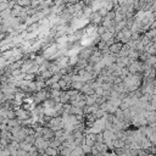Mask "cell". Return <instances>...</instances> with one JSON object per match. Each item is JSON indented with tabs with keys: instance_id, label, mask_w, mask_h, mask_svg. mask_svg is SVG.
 I'll return each mask as SVG.
<instances>
[{
	"instance_id": "cell-28",
	"label": "cell",
	"mask_w": 156,
	"mask_h": 156,
	"mask_svg": "<svg viewBox=\"0 0 156 156\" xmlns=\"http://www.w3.org/2000/svg\"><path fill=\"white\" fill-rule=\"evenodd\" d=\"M151 28H154V29H156V21L152 23V26H151Z\"/></svg>"
},
{
	"instance_id": "cell-9",
	"label": "cell",
	"mask_w": 156,
	"mask_h": 156,
	"mask_svg": "<svg viewBox=\"0 0 156 156\" xmlns=\"http://www.w3.org/2000/svg\"><path fill=\"white\" fill-rule=\"evenodd\" d=\"M97 99H98V95H97V94L87 95V98H86L87 106H93V105H95V104H97Z\"/></svg>"
},
{
	"instance_id": "cell-18",
	"label": "cell",
	"mask_w": 156,
	"mask_h": 156,
	"mask_svg": "<svg viewBox=\"0 0 156 156\" xmlns=\"http://www.w3.org/2000/svg\"><path fill=\"white\" fill-rule=\"evenodd\" d=\"M82 149H83V151H84V154H86V155L92 154V150H93V148H92V146H89V145H87L86 143L82 145Z\"/></svg>"
},
{
	"instance_id": "cell-16",
	"label": "cell",
	"mask_w": 156,
	"mask_h": 156,
	"mask_svg": "<svg viewBox=\"0 0 156 156\" xmlns=\"http://www.w3.org/2000/svg\"><path fill=\"white\" fill-rule=\"evenodd\" d=\"M32 146H33V145H31V144H28V143H26V141H21V149L26 150L27 152H29V151H31Z\"/></svg>"
},
{
	"instance_id": "cell-4",
	"label": "cell",
	"mask_w": 156,
	"mask_h": 156,
	"mask_svg": "<svg viewBox=\"0 0 156 156\" xmlns=\"http://www.w3.org/2000/svg\"><path fill=\"white\" fill-rule=\"evenodd\" d=\"M123 46H124V44H123V43H121V42H116V43H115V44H112L109 49H110V53H111V54L118 55V54H120V51L123 49Z\"/></svg>"
},
{
	"instance_id": "cell-2",
	"label": "cell",
	"mask_w": 156,
	"mask_h": 156,
	"mask_svg": "<svg viewBox=\"0 0 156 156\" xmlns=\"http://www.w3.org/2000/svg\"><path fill=\"white\" fill-rule=\"evenodd\" d=\"M89 20H90V22H92L94 26H101V23H103V21H104V17H103L98 11H93V14L90 15Z\"/></svg>"
},
{
	"instance_id": "cell-8",
	"label": "cell",
	"mask_w": 156,
	"mask_h": 156,
	"mask_svg": "<svg viewBox=\"0 0 156 156\" xmlns=\"http://www.w3.org/2000/svg\"><path fill=\"white\" fill-rule=\"evenodd\" d=\"M62 94V90H55V89H50V98L54 99L56 103H60V97Z\"/></svg>"
},
{
	"instance_id": "cell-5",
	"label": "cell",
	"mask_w": 156,
	"mask_h": 156,
	"mask_svg": "<svg viewBox=\"0 0 156 156\" xmlns=\"http://www.w3.org/2000/svg\"><path fill=\"white\" fill-rule=\"evenodd\" d=\"M97 135L98 134H94V133H87L86 134V144L93 148L97 144Z\"/></svg>"
},
{
	"instance_id": "cell-29",
	"label": "cell",
	"mask_w": 156,
	"mask_h": 156,
	"mask_svg": "<svg viewBox=\"0 0 156 156\" xmlns=\"http://www.w3.org/2000/svg\"><path fill=\"white\" fill-rule=\"evenodd\" d=\"M62 2H63L65 4H67V3H68V0H62Z\"/></svg>"
},
{
	"instance_id": "cell-26",
	"label": "cell",
	"mask_w": 156,
	"mask_h": 156,
	"mask_svg": "<svg viewBox=\"0 0 156 156\" xmlns=\"http://www.w3.org/2000/svg\"><path fill=\"white\" fill-rule=\"evenodd\" d=\"M28 152L26 151V150H23V149H19L17 150V156H26Z\"/></svg>"
},
{
	"instance_id": "cell-21",
	"label": "cell",
	"mask_w": 156,
	"mask_h": 156,
	"mask_svg": "<svg viewBox=\"0 0 156 156\" xmlns=\"http://www.w3.org/2000/svg\"><path fill=\"white\" fill-rule=\"evenodd\" d=\"M98 12H99V14H100V15H101L104 19H105V17L107 16V14H109V11H107L105 8H100V9L98 10Z\"/></svg>"
},
{
	"instance_id": "cell-27",
	"label": "cell",
	"mask_w": 156,
	"mask_h": 156,
	"mask_svg": "<svg viewBox=\"0 0 156 156\" xmlns=\"http://www.w3.org/2000/svg\"><path fill=\"white\" fill-rule=\"evenodd\" d=\"M78 3H80V0H68V3L66 5H76Z\"/></svg>"
},
{
	"instance_id": "cell-25",
	"label": "cell",
	"mask_w": 156,
	"mask_h": 156,
	"mask_svg": "<svg viewBox=\"0 0 156 156\" xmlns=\"http://www.w3.org/2000/svg\"><path fill=\"white\" fill-rule=\"evenodd\" d=\"M104 92H105V90H104L101 87H100V88H98V89H95V94H97L98 97H101V95H104Z\"/></svg>"
},
{
	"instance_id": "cell-6",
	"label": "cell",
	"mask_w": 156,
	"mask_h": 156,
	"mask_svg": "<svg viewBox=\"0 0 156 156\" xmlns=\"http://www.w3.org/2000/svg\"><path fill=\"white\" fill-rule=\"evenodd\" d=\"M81 93L84 94V95H93V94H95V90L92 88L90 83H84L83 88L81 89Z\"/></svg>"
},
{
	"instance_id": "cell-20",
	"label": "cell",
	"mask_w": 156,
	"mask_h": 156,
	"mask_svg": "<svg viewBox=\"0 0 156 156\" xmlns=\"http://www.w3.org/2000/svg\"><path fill=\"white\" fill-rule=\"evenodd\" d=\"M109 29L106 28V27H104V26H99L98 27V36H103L105 32H107Z\"/></svg>"
},
{
	"instance_id": "cell-15",
	"label": "cell",
	"mask_w": 156,
	"mask_h": 156,
	"mask_svg": "<svg viewBox=\"0 0 156 156\" xmlns=\"http://www.w3.org/2000/svg\"><path fill=\"white\" fill-rule=\"evenodd\" d=\"M40 76H43V77L45 78V80L48 81V80H49V78H51V77L54 76V73H53V72H51L50 70H46V71H43V72L40 73Z\"/></svg>"
},
{
	"instance_id": "cell-23",
	"label": "cell",
	"mask_w": 156,
	"mask_h": 156,
	"mask_svg": "<svg viewBox=\"0 0 156 156\" xmlns=\"http://www.w3.org/2000/svg\"><path fill=\"white\" fill-rule=\"evenodd\" d=\"M39 6H40V2H39V0H32V2H31V8L38 9Z\"/></svg>"
},
{
	"instance_id": "cell-17",
	"label": "cell",
	"mask_w": 156,
	"mask_h": 156,
	"mask_svg": "<svg viewBox=\"0 0 156 156\" xmlns=\"http://www.w3.org/2000/svg\"><path fill=\"white\" fill-rule=\"evenodd\" d=\"M146 63H149L150 66L156 65V55H150V56H149V59L146 60Z\"/></svg>"
},
{
	"instance_id": "cell-19",
	"label": "cell",
	"mask_w": 156,
	"mask_h": 156,
	"mask_svg": "<svg viewBox=\"0 0 156 156\" xmlns=\"http://www.w3.org/2000/svg\"><path fill=\"white\" fill-rule=\"evenodd\" d=\"M148 138H149V140L152 143V145H156V131H154Z\"/></svg>"
},
{
	"instance_id": "cell-22",
	"label": "cell",
	"mask_w": 156,
	"mask_h": 156,
	"mask_svg": "<svg viewBox=\"0 0 156 156\" xmlns=\"http://www.w3.org/2000/svg\"><path fill=\"white\" fill-rule=\"evenodd\" d=\"M22 74V71H21V68H19V70H14L12 71V73H11V76L14 77V78H17V77H20Z\"/></svg>"
},
{
	"instance_id": "cell-14",
	"label": "cell",
	"mask_w": 156,
	"mask_h": 156,
	"mask_svg": "<svg viewBox=\"0 0 156 156\" xmlns=\"http://www.w3.org/2000/svg\"><path fill=\"white\" fill-rule=\"evenodd\" d=\"M83 86H84L83 82H72L71 89H76V90H80V92H81V89L83 88Z\"/></svg>"
},
{
	"instance_id": "cell-10",
	"label": "cell",
	"mask_w": 156,
	"mask_h": 156,
	"mask_svg": "<svg viewBox=\"0 0 156 156\" xmlns=\"http://www.w3.org/2000/svg\"><path fill=\"white\" fill-rule=\"evenodd\" d=\"M59 155H60L59 149H55V148L49 146V148L45 150V156H59Z\"/></svg>"
},
{
	"instance_id": "cell-24",
	"label": "cell",
	"mask_w": 156,
	"mask_h": 156,
	"mask_svg": "<svg viewBox=\"0 0 156 156\" xmlns=\"http://www.w3.org/2000/svg\"><path fill=\"white\" fill-rule=\"evenodd\" d=\"M8 9H10V8H9V3H0V12L5 11V10H8Z\"/></svg>"
},
{
	"instance_id": "cell-11",
	"label": "cell",
	"mask_w": 156,
	"mask_h": 156,
	"mask_svg": "<svg viewBox=\"0 0 156 156\" xmlns=\"http://www.w3.org/2000/svg\"><path fill=\"white\" fill-rule=\"evenodd\" d=\"M70 100H71V98H70L68 93L65 92V90H62V94L60 97V103L63 104V105H66V104H70Z\"/></svg>"
},
{
	"instance_id": "cell-13",
	"label": "cell",
	"mask_w": 156,
	"mask_h": 156,
	"mask_svg": "<svg viewBox=\"0 0 156 156\" xmlns=\"http://www.w3.org/2000/svg\"><path fill=\"white\" fill-rule=\"evenodd\" d=\"M71 156H86V154H84L82 146H77L74 150H72Z\"/></svg>"
},
{
	"instance_id": "cell-30",
	"label": "cell",
	"mask_w": 156,
	"mask_h": 156,
	"mask_svg": "<svg viewBox=\"0 0 156 156\" xmlns=\"http://www.w3.org/2000/svg\"><path fill=\"white\" fill-rule=\"evenodd\" d=\"M155 146H156V145H155Z\"/></svg>"
},
{
	"instance_id": "cell-7",
	"label": "cell",
	"mask_w": 156,
	"mask_h": 156,
	"mask_svg": "<svg viewBox=\"0 0 156 156\" xmlns=\"http://www.w3.org/2000/svg\"><path fill=\"white\" fill-rule=\"evenodd\" d=\"M62 77H63V76H62L61 73L54 74L51 78H49V80L46 81V86H48V87H51L53 84H55V83H59V82H60V80H61Z\"/></svg>"
},
{
	"instance_id": "cell-1",
	"label": "cell",
	"mask_w": 156,
	"mask_h": 156,
	"mask_svg": "<svg viewBox=\"0 0 156 156\" xmlns=\"http://www.w3.org/2000/svg\"><path fill=\"white\" fill-rule=\"evenodd\" d=\"M97 50V46H86L83 49L80 50V53H78V57L82 59V60H88L90 59V56L93 55V53Z\"/></svg>"
},
{
	"instance_id": "cell-3",
	"label": "cell",
	"mask_w": 156,
	"mask_h": 156,
	"mask_svg": "<svg viewBox=\"0 0 156 156\" xmlns=\"http://www.w3.org/2000/svg\"><path fill=\"white\" fill-rule=\"evenodd\" d=\"M42 137H43L45 140H53V139H55V132H54L50 127L45 126V127H43Z\"/></svg>"
},
{
	"instance_id": "cell-12",
	"label": "cell",
	"mask_w": 156,
	"mask_h": 156,
	"mask_svg": "<svg viewBox=\"0 0 156 156\" xmlns=\"http://www.w3.org/2000/svg\"><path fill=\"white\" fill-rule=\"evenodd\" d=\"M100 38H101V40H103V42L107 43L109 40H111L112 38H115V36H114V33H112V32L107 31V32H105V33H104L103 36H100Z\"/></svg>"
}]
</instances>
